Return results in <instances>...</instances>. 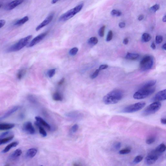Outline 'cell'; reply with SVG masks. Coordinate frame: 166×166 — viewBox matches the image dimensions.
Segmentation results:
<instances>
[{"label":"cell","mask_w":166,"mask_h":166,"mask_svg":"<svg viewBox=\"0 0 166 166\" xmlns=\"http://www.w3.org/2000/svg\"><path fill=\"white\" fill-rule=\"evenodd\" d=\"M113 37V33L112 31H110L108 33L107 36L106 41L107 42L110 41L112 39Z\"/></svg>","instance_id":"obj_40"},{"label":"cell","mask_w":166,"mask_h":166,"mask_svg":"<svg viewBox=\"0 0 166 166\" xmlns=\"http://www.w3.org/2000/svg\"><path fill=\"white\" fill-rule=\"evenodd\" d=\"M166 89L159 92L155 95L154 97V100L157 101L165 100L166 99Z\"/></svg>","instance_id":"obj_14"},{"label":"cell","mask_w":166,"mask_h":166,"mask_svg":"<svg viewBox=\"0 0 166 166\" xmlns=\"http://www.w3.org/2000/svg\"><path fill=\"white\" fill-rule=\"evenodd\" d=\"M79 128V126L77 124H75L72 126L71 129V132L72 133H75L77 132Z\"/></svg>","instance_id":"obj_42"},{"label":"cell","mask_w":166,"mask_h":166,"mask_svg":"<svg viewBox=\"0 0 166 166\" xmlns=\"http://www.w3.org/2000/svg\"><path fill=\"white\" fill-rule=\"evenodd\" d=\"M162 104L160 102L155 101L148 106L144 110L142 113L143 116H147L155 113L160 109Z\"/></svg>","instance_id":"obj_5"},{"label":"cell","mask_w":166,"mask_h":166,"mask_svg":"<svg viewBox=\"0 0 166 166\" xmlns=\"http://www.w3.org/2000/svg\"><path fill=\"white\" fill-rule=\"evenodd\" d=\"M163 21L164 22H166V16H164L163 17Z\"/></svg>","instance_id":"obj_56"},{"label":"cell","mask_w":166,"mask_h":166,"mask_svg":"<svg viewBox=\"0 0 166 166\" xmlns=\"http://www.w3.org/2000/svg\"><path fill=\"white\" fill-rule=\"evenodd\" d=\"M32 37V35H30L21 39L17 43L9 47L7 50V51L8 52H11L20 50L27 45Z\"/></svg>","instance_id":"obj_3"},{"label":"cell","mask_w":166,"mask_h":166,"mask_svg":"<svg viewBox=\"0 0 166 166\" xmlns=\"http://www.w3.org/2000/svg\"><path fill=\"white\" fill-rule=\"evenodd\" d=\"M155 90V89L152 87L140 89L134 94L133 97L137 100L144 99L154 93Z\"/></svg>","instance_id":"obj_4"},{"label":"cell","mask_w":166,"mask_h":166,"mask_svg":"<svg viewBox=\"0 0 166 166\" xmlns=\"http://www.w3.org/2000/svg\"><path fill=\"white\" fill-rule=\"evenodd\" d=\"M6 24V21L4 20H0V28H1Z\"/></svg>","instance_id":"obj_47"},{"label":"cell","mask_w":166,"mask_h":166,"mask_svg":"<svg viewBox=\"0 0 166 166\" xmlns=\"http://www.w3.org/2000/svg\"><path fill=\"white\" fill-rule=\"evenodd\" d=\"M19 144V142L17 141L13 142L10 144L8 145L2 151V152L3 153H7L12 148L15 147L17 146Z\"/></svg>","instance_id":"obj_21"},{"label":"cell","mask_w":166,"mask_h":166,"mask_svg":"<svg viewBox=\"0 0 166 166\" xmlns=\"http://www.w3.org/2000/svg\"><path fill=\"white\" fill-rule=\"evenodd\" d=\"M139 57L138 54L128 53L126 55L125 58L127 60H135L138 59Z\"/></svg>","instance_id":"obj_22"},{"label":"cell","mask_w":166,"mask_h":166,"mask_svg":"<svg viewBox=\"0 0 166 166\" xmlns=\"http://www.w3.org/2000/svg\"><path fill=\"white\" fill-rule=\"evenodd\" d=\"M59 0H52V4H55Z\"/></svg>","instance_id":"obj_54"},{"label":"cell","mask_w":166,"mask_h":166,"mask_svg":"<svg viewBox=\"0 0 166 166\" xmlns=\"http://www.w3.org/2000/svg\"><path fill=\"white\" fill-rule=\"evenodd\" d=\"M22 153V150L20 149H18L15 151L14 152L12 153L9 156V159L10 160H15L16 159L18 158L21 156Z\"/></svg>","instance_id":"obj_17"},{"label":"cell","mask_w":166,"mask_h":166,"mask_svg":"<svg viewBox=\"0 0 166 166\" xmlns=\"http://www.w3.org/2000/svg\"><path fill=\"white\" fill-rule=\"evenodd\" d=\"M111 14L115 16H120L121 15L122 13L119 10L113 9L111 12Z\"/></svg>","instance_id":"obj_32"},{"label":"cell","mask_w":166,"mask_h":166,"mask_svg":"<svg viewBox=\"0 0 166 166\" xmlns=\"http://www.w3.org/2000/svg\"><path fill=\"white\" fill-rule=\"evenodd\" d=\"M155 40L157 44H160L163 42V37L161 35H157L155 38Z\"/></svg>","instance_id":"obj_41"},{"label":"cell","mask_w":166,"mask_h":166,"mask_svg":"<svg viewBox=\"0 0 166 166\" xmlns=\"http://www.w3.org/2000/svg\"><path fill=\"white\" fill-rule=\"evenodd\" d=\"M24 1V0H14L8 3L5 7V9L7 10H12L20 5Z\"/></svg>","instance_id":"obj_13"},{"label":"cell","mask_w":166,"mask_h":166,"mask_svg":"<svg viewBox=\"0 0 166 166\" xmlns=\"http://www.w3.org/2000/svg\"><path fill=\"white\" fill-rule=\"evenodd\" d=\"M28 98L29 100L32 103H36L37 101L36 98L33 95H30L29 96Z\"/></svg>","instance_id":"obj_38"},{"label":"cell","mask_w":166,"mask_h":166,"mask_svg":"<svg viewBox=\"0 0 166 166\" xmlns=\"http://www.w3.org/2000/svg\"><path fill=\"white\" fill-rule=\"evenodd\" d=\"M105 28V26H103L99 29V32H98V34L100 37H103L104 36Z\"/></svg>","instance_id":"obj_34"},{"label":"cell","mask_w":166,"mask_h":166,"mask_svg":"<svg viewBox=\"0 0 166 166\" xmlns=\"http://www.w3.org/2000/svg\"><path fill=\"white\" fill-rule=\"evenodd\" d=\"M54 16V13H53L50 14L42 23H41L38 26H37L36 28V31H38L41 28L48 25L52 21Z\"/></svg>","instance_id":"obj_11"},{"label":"cell","mask_w":166,"mask_h":166,"mask_svg":"<svg viewBox=\"0 0 166 166\" xmlns=\"http://www.w3.org/2000/svg\"><path fill=\"white\" fill-rule=\"evenodd\" d=\"M151 39V36L149 33H144L142 36V40L143 42H147L149 41Z\"/></svg>","instance_id":"obj_28"},{"label":"cell","mask_w":166,"mask_h":166,"mask_svg":"<svg viewBox=\"0 0 166 166\" xmlns=\"http://www.w3.org/2000/svg\"><path fill=\"white\" fill-rule=\"evenodd\" d=\"M166 148L165 145L164 144L162 143L158 145L156 148L155 150L158 154H161L165 151Z\"/></svg>","instance_id":"obj_23"},{"label":"cell","mask_w":166,"mask_h":166,"mask_svg":"<svg viewBox=\"0 0 166 166\" xmlns=\"http://www.w3.org/2000/svg\"><path fill=\"white\" fill-rule=\"evenodd\" d=\"M67 118L75 121H79L82 119L83 117V114L78 111H72L67 113L66 114Z\"/></svg>","instance_id":"obj_9"},{"label":"cell","mask_w":166,"mask_h":166,"mask_svg":"<svg viewBox=\"0 0 166 166\" xmlns=\"http://www.w3.org/2000/svg\"><path fill=\"white\" fill-rule=\"evenodd\" d=\"M23 129L24 132L28 134L33 135L35 133V130L30 122H25L23 125Z\"/></svg>","instance_id":"obj_12"},{"label":"cell","mask_w":166,"mask_h":166,"mask_svg":"<svg viewBox=\"0 0 166 166\" xmlns=\"http://www.w3.org/2000/svg\"><path fill=\"white\" fill-rule=\"evenodd\" d=\"M29 20V18L28 16L24 17L23 18L17 21L15 24V25H16V26H21L27 22Z\"/></svg>","instance_id":"obj_27"},{"label":"cell","mask_w":166,"mask_h":166,"mask_svg":"<svg viewBox=\"0 0 166 166\" xmlns=\"http://www.w3.org/2000/svg\"><path fill=\"white\" fill-rule=\"evenodd\" d=\"M78 51V49L77 47H74L70 50L69 53L71 55L75 56L76 54Z\"/></svg>","instance_id":"obj_37"},{"label":"cell","mask_w":166,"mask_h":166,"mask_svg":"<svg viewBox=\"0 0 166 166\" xmlns=\"http://www.w3.org/2000/svg\"><path fill=\"white\" fill-rule=\"evenodd\" d=\"M151 47L153 49H156V45H155V43L154 42H153L152 43V45H151Z\"/></svg>","instance_id":"obj_53"},{"label":"cell","mask_w":166,"mask_h":166,"mask_svg":"<svg viewBox=\"0 0 166 166\" xmlns=\"http://www.w3.org/2000/svg\"><path fill=\"white\" fill-rule=\"evenodd\" d=\"M65 78H62V79H61L60 81L58 82V84L59 85L61 86L64 83V82H65Z\"/></svg>","instance_id":"obj_48"},{"label":"cell","mask_w":166,"mask_h":166,"mask_svg":"<svg viewBox=\"0 0 166 166\" xmlns=\"http://www.w3.org/2000/svg\"><path fill=\"white\" fill-rule=\"evenodd\" d=\"M161 154H158L155 150H153L146 156L144 160V163L147 165H151L155 163Z\"/></svg>","instance_id":"obj_8"},{"label":"cell","mask_w":166,"mask_h":166,"mask_svg":"<svg viewBox=\"0 0 166 166\" xmlns=\"http://www.w3.org/2000/svg\"><path fill=\"white\" fill-rule=\"evenodd\" d=\"M26 73V70L25 69L20 70L17 74L18 79L21 80L24 77Z\"/></svg>","instance_id":"obj_29"},{"label":"cell","mask_w":166,"mask_h":166,"mask_svg":"<svg viewBox=\"0 0 166 166\" xmlns=\"http://www.w3.org/2000/svg\"><path fill=\"white\" fill-rule=\"evenodd\" d=\"M156 81L155 80H152L147 81L141 86V89L147 88L152 87L155 85Z\"/></svg>","instance_id":"obj_20"},{"label":"cell","mask_w":166,"mask_h":166,"mask_svg":"<svg viewBox=\"0 0 166 166\" xmlns=\"http://www.w3.org/2000/svg\"><path fill=\"white\" fill-rule=\"evenodd\" d=\"M125 26L126 24L124 22H121V23H119V26L120 28H124L125 27Z\"/></svg>","instance_id":"obj_49"},{"label":"cell","mask_w":166,"mask_h":166,"mask_svg":"<svg viewBox=\"0 0 166 166\" xmlns=\"http://www.w3.org/2000/svg\"><path fill=\"white\" fill-rule=\"evenodd\" d=\"M108 67V66L106 64L105 65H102L100 66L99 69L101 70H103L106 69Z\"/></svg>","instance_id":"obj_46"},{"label":"cell","mask_w":166,"mask_h":166,"mask_svg":"<svg viewBox=\"0 0 166 166\" xmlns=\"http://www.w3.org/2000/svg\"><path fill=\"white\" fill-rule=\"evenodd\" d=\"M123 95V92L121 90H114L103 97V101L107 105L116 104L122 99Z\"/></svg>","instance_id":"obj_1"},{"label":"cell","mask_w":166,"mask_h":166,"mask_svg":"<svg viewBox=\"0 0 166 166\" xmlns=\"http://www.w3.org/2000/svg\"><path fill=\"white\" fill-rule=\"evenodd\" d=\"M143 159V157L142 156L138 155L134 158L133 161V163L135 164L139 163Z\"/></svg>","instance_id":"obj_31"},{"label":"cell","mask_w":166,"mask_h":166,"mask_svg":"<svg viewBox=\"0 0 166 166\" xmlns=\"http://www.w3.org/2000/svg\"><path fill=\"white\" fill-rule=\"evenodd\" d=\"M53 99L57 101H62L63 100V97L61 94L58 92H56L52 96Z\"/></svg>","instance_id":"obj_26"},{"label":"cell","mask_w":166,"mask_h":166,"mask_svg":"<svg viewBox=\"0 0 166 166\" xmlns=\"http://www.w3.org/2000/svg\"><path fill=\"white\" fill-rule=\"evenodd\" d=\"M146 105L144 102H137L133 104L128 106L122 110L123 113H131L135 112L142 109Z\"/></svg>","instance_id":"obj_6"},{"label":"cell","mask_w":166,"mask_h":166,"mask_svg":"<svg viewBox=\"0 0 166 166\" xmlns=\"http://www.w3.org/2000/svg\"><path fill=\"white\" fill-rule=\"evenodd\" d=\"M35 124L39 128V132L41 134V135L43 137H46L47 135V133H46V131H45L44 129L42 127V126L40 125L36 121L35 123Z\"/></svg>","instance_id":"obj_25"},{"label":"cell","mask_w":166,"mask_h":166,"mask_svg":"<svg viewBox=\"0 0 166 166\" xmlns=\"http://www.w3.org/2000/svg\"><path fill=\"white\" fill-rule=\"evenodd\" d=\"M35 119L37 122L41 126L43 125L44 126V127H46L49 130H50V129H51V127L47 123L43 118H41V117H38V116L36 117Z\"/></svg>","instance_id":"obj_16"},{"label":"cell","mask_w":166,"mask_h":166,"mask_svg":"<svg viewBox=\"0 0 166 166\" xmlns=\"http://www.w3.org/2000/svg\"><path fill=\"white\" fill-rule=\"evenodd\" d=\"M19 107L18 106H16L14 107L11 109L9 110L8 111L6 112L3 116H2L1 118H0V121L1 120H4V119H6V118H8L13 114L14 113L16 112L18 109H19Z\"/></svg>","instance_id":"obj_15"},{"label":"cell","mask_w":166,"mask_h":166,"mask_svg":"<svg viewBox=\"0 0 166 166\" xmlns=\"http://www.w3.org/2000/svg\"><path fill=\"white\" fill-rule=\"evenodd\" d=\"M131 149L129 148H126L119 151V153L120 154H126L130 153L131 152Z\"/></svg>","instance_id":"obj_33"},{"label":"cell","mask_w":166,"mask_h":166,"mask_svg":"<svg viewBox=\"0 0 166 166\" xmlns=\"http://www.w3.org/2000/svg\"><path fill=\"white\" fill-rule=\"evenodd\" d=\"M154 64V60L153 57L147 56L144 57L140 61V68L142 70L145 71L151 69Z\"/></svg>","instance_id":"obj_7"},{"label":"cell","mask_w":166,"mask_h":166,"mask_svg":"<svg viewBox=\"0 0 166 166\" xmlns=\"http://www.w3.org/2000/svg\"><path fill=\"white\" fill-rule=\"evenodd\" d=\"M121 147V143L119 142L115 143L114 145V148L116 150H118Z\"/></svg>","instance_id":"obj_45"},{"label":"cell","mask_w":166,"mask_h":166,"mask_svg":"<svg viewBox=\"0 0 166 166\" xmlns=\"http://www.w3.org/2000/svg\"><path fill=\"white\" fill-rule=\"evenodd\" d=\"M160 8V6L158 4H156L152 6L150 8V10L153 12H155L157 11Z\"/></svg>","instance_id":"obj_39"},{"label":"cell","mask_w":166,"mask_h":166,"mask_svg":"<svg viewBox=\"0 0 166 166\" xmlns=\"http://www.w3.org/2000/svg\"><path fill=\"white\" fill-rule=\"evenodd\" d=\"M161 123L163 124L166 125V118H162L161 120Z\"/></svg>","instance_id":"obj_51"},{"label":"cell","mask_w":166,"mask_h":166,"mask_svg":"<svg viewBox=\"0 0 166 166\" xmlns=\"http://www.w3.org/2000/svg\"><path fill=\"white\" fill-rule=\"evenodd\" d=\"M162 48L163 49L165 50H166V44H164L163 45Z\"/></svg>","instance_id":"obj_55"},{"label":"cell","mask_w":166,"mask_h":166,"mask_svg":"<svg viewBox=\"0 0 166 166\" xmlns=\"http://www.w3.org/2000/svg\"><path fill=\"white\" fill-rule=\"evenodd\" d=\"M37 150L35 148L29 149L26 152V157L27 158H32L36 155Z\"/></svg>","instance_id":"obj_18"},{"label":"cell","mask_w":166,"mask_h":166,"mask_svg":"<svg viewBox=\"0 0 166 166\" xmlns=\"http://www.w3.org/2000/svg\"><path fill=\"white\" fill-rule=\"evenodd\" d=\"M15 124L12 123L0 124V130L11 129L14 127Z\"/></svg>","instance_id":"obj_19"},{"label":"cell","mask_w":166,"mask_h":166,"mask_svg":"<svg viewBox=\"0 0 166 166\" xmlns=\"http://www.w3.org/2000/svg\"><path fill=\"white\" fill-rule=\"evenodd\" d=\"M144 18V16L142 15H139V16L138 17V20L139 21H141Z\"/></svg>","instance_id":"obj_52"},{"label":"cell","mask_w":166,"mask_h":166,"mask_svg":"<svg viewBox=\"0 0 166 166\" xmlns=\"http://www.w3.org/2000/svg\"><path fill=\"white\" fill-rule=\"evenodd\" d=\"M14 137L13 135H11L8 137H4L3 138H0V145L4 144L11 141L13 139Z\"/></svg>","instance_id":"obj_24"},{"label":"cell","mask_w":166,"mask_h":166,"mask_svg":"<svg viewBox=\"0 0 166 166\" xmlns=\"http://www.w3.org/2000/svg\"><path fill=\"white\" fill-rule=\"evenodd\" d=\"M83 6L84 5L83 4H80L72 9L68 10L60 17L59 19V21L61 22H64L71 18L81 11L83 8Z\"/></svg>","instance_id":"obj_2"},{"label":"cell","mask_w":166,"mask_h":166,"mask_svg":"<svg viewBox=\"0 0 166 166\" xmlns=\"http://www.w3.org/2000/svg\"><path fill=\"white\" fill-rule=\"evenodd\" d=\"M56 73L55 69H51L47 71V74L49 78H51L53 77Z\"/></svg>","instance_id":"obj_36"},{"label":"cell","mask_w":166,"mask_h":166,"mask_svg":"<svg viewBox=\"0 0 166 166\" xmlns=\"http://www.w3.org/2000/svg\"><path fill=\"white\" fill-rule=\"evenodd\" d=\"M10 134H11V132H4V133H2L0 135V138H3L4 137H8V135H10Z\"/></svg>","instance_id":"obj_44"},{"label":"cell","mask_w":166,"mask_h":166,"mask_svg":"<svg viewBox=\"0 0 166 166\" xmlns=\"http://www.w3.org/2000/svg\"><path fill=\"white\" fill-rule=\"evenodd\" d=\"M2 6V4H0V8H1V7Z\"/></svg>","instance_id":"obj_57"},{"label":"cell","mask_w":166,"mask_h":166,"mask_svg":"<svg viewBox=\"0 0 166 166\" xmlns=\"http://www.w3.org/2000/svg\"><path fill=\"white\" fill-rule=\"evenodd\" d=\"M98 42V39L97 37H91L88 41V43L90 45H96Z\"/></svg>","instance_id":"obj_30"},{"label":"cell","mask_w":166,"mask_h":166,"mask_svg":"<svg viewBox=\"0 0 166 166\" xmlns=\"http://www.w3.org/2000/svg\"><path fill=\"white\" fill-rule=\"evenodd\" d=\"M155 140H156V139H155V138L154 137H150V138H149L146 139V143L148 144H151L155 142Z\"/></svg>","instance_id":"obj_35"},{"label":"cell","mask_w":166,"mask_h":166,"mask_svg":"<svg viewBox=\"0 0 166 166\" xmlns=\"http://www.w3.org/2000/svg\"><path fill=\"white\" fill-rule=\"evenodd\" d=\"M129 39L127 38H126L124 39L123 41V44L125 45H126L129 43Z\"/></svg>","instance_id":"obj_50"},{"label":"cell","mask_w":166,"mask_h":166,"mask_svg":"<svg viewBox=\"0 0 166 166\" xmlns=\"http://www.w3.org/2000/svg\"><path fill=\"white\" fill-rule=\"evenodd\" d=\"M48 33V32H46L41 33V34L37 36L36 37L31 41L29 45H28V47H32L34 45H36L37 44L42 41L47 35Z\"/></svg>","instance_id":"obj_10"},{"label":"cell","mask_w":166,"mask_h":166,"mask_svg":"<svg viewBox=\"0 0 166 166\" xmlns=\"http://www.w3.org/2000/svg\"><path fill=\"white\" fill-rule=\"evenodd\" d=\"M100 70L99 69H97L95 71V72H94L93 73V74H92V75L91 76V78L92 79H95L96 78H97V76H98V74L100 72Z\"/></svg>","instance_id":"obj_43"}]
</instances>
